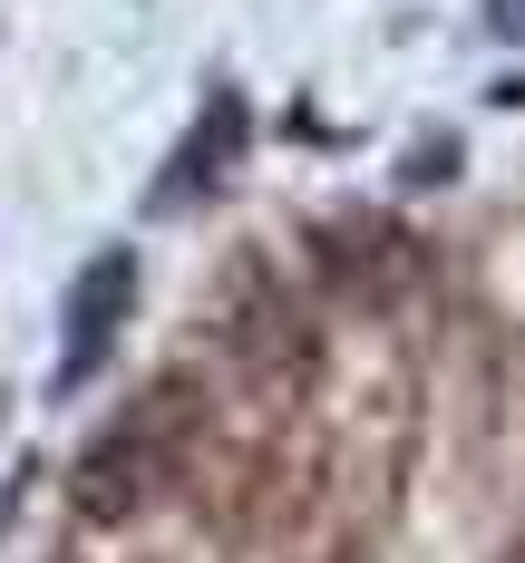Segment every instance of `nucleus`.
Instances as JSON below:
<instances>
[{
  "mask_svg": "<svg viewBox=\"0 0 525 563\" xmlns=\"http://www.w3.org/2000/svg\"><path fill=\"white\" fill-rule=\"evenodd\" d=\"M185 438H195V389H185V379H156L136 408H117V418H108L98 448L78 456V476H68L78 515H88V525H136L146 496L175 476Z\"/></svg>",
  "mask_w": 525,
  "mask_h": 563,
  "instance_id": "obj_1",
  "label": "nucleus"
},
{
  "mask_svg": "<svg viewBox=\"0 0 525 563\" xmlns=\"http://www.w3.org/2000/svg\"><path fill=\"white\" fill-rule=\"evenodd\" d=\"M127 291H136V273H127V253H108L98 273L78 282V301H68V389L108 360V340H117V321H127Z\"/></svg>",
  "mask_w": 525,
  "mask_h": 563,
  "instance_id": "obj_3",
  "label": "nucleus"
},
{
  "mask_svg": "<svg viewBox=\"0 0 525 563\" xmlns=\"http://www.w3.org/2000/svg\"><path fill=\"white\" fill-rule=\"evenodd\" d=\"M243 126H253V117H243V98H215V108L195 117L185 156H175V166L156 175V214H185V205H195V195H205V185L225 175V156L243 146Z\"/></svg>",
  "mask_w": 525,
  "mask_h": 563,
  "instance_id": "obj_2",
  "label": "nucleus"
}]
</instances>
